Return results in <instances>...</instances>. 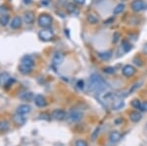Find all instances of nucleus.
<instances>
[{
	"instance_id": "nucleus-1",
	"label": "nucleus",
	"mask_w": 147,
	"mask_h": 146,
	"mask_svg": "<svg viewBox=\"0 0 147 146\" xmlns=\"http://www.w3.org/2000/svg\"><path fill=\"white\" fill-rule=\"evenodd\" d=\"M107 82L104 81L101 76L97 74H92L89 77V90L95 92H102L107 88Z\"/></svg>"
},
{
	"instance_id": "nucleus-2",
	"label": "nucleus",
	"mask_w": 147,
	"mask_h": 146,
	"mask_svg": "<svg viewBox=\"0 0 147 146\" xmlns=\"http://www.w3.org/2000/svg\"><path fill=\"white\" fill-rule=\"evenodd\" d=\"M34 66V59L30 57V55H26L21 59V63L19 66V70L23 75H28L32 73V69Z\"/></svg>"
},
{
	"instance_id": "nucleus-3",
	"label": "nucleus",
	"mask_w": 147,
	"mask_h": 146,
	"mask_svg": "<svg viewBox=\"0 0 147 146\" xmlns=\"http://www.w3.org/2000/svg\"><path fill=\"white\" fill-rule=\"evenodd\" d=\"M52 17L49 14L47 13H41L38 17V20H37V23H38V26L43 29H48L49 27H51L52 25Z\"/></svg>"
},
{
	"instance_id": "nucleus-4",
	"label": "nucleus",
	"mask_w": 147,
	"mask_h": 146,
	"mask_svg": "<svg viewBox=\"0 0 147 146\" xmlns=\"http://www.w3.org/2000/svg\"><path fill=\"white\" fill-rule=\"evenodd\" d=\"M54 32L50 29H43L38 32V37L42 41H51L54 39Z\"/></svg>"
},
{
	"instance_id": "nucleus-5",
	"label": "nucleus",
	"mask_w": 147,
	"mask_h": 146,
	"mask_svg": "<svg viewBox=\"0 0 147 146\" xmlns=\"http://www.w3.org/2000/svg\"><path fill=\"white\" fill-rule=\"evenodd\" d=\"M82 113L78 110H73L67 115V120L70 123H78L82 119Z\"/></svg>"
},
{
	"instance_id": "nucleus-6",
	"label": "nucleus",
	"mask_w": 147,
	"mask_h": 146,
	"mask_svg": "<svg viewBox=\"0 0 147 146\" xmlns=\"http://www.w3.org/2000/svg\"><path fill=\"white\" fill-rule=\"evenodd\" d=\"M130 8L134 12H140L146 9V4L143 0H134L130 4Z\"/></svg>"
},
{
	"instance_id": "nucleus-7",
	"label": "nucleus",
	"mask_w": 147,
	"mask_h": 146,
	"mask_svg": "<svg viewBox=\"0 0 147 146\" xmlns=\"http://www.w3.org/2000/svg\"><path fill=\"white\" fill-rule=\"evenodd\" d=\"M122 73L125 77H130L132 76H134L136 73V69L132 65H125L122 70Z\"/></svg>"
},
{
	"instance_id": "nucleus-8",
	"label": "nucleus",
	"mask_w": 147,
	"mask_h": 146,
	"mask_svg": "<svg viewBox=\"0 0 147 146\" xmlns=\"http://www.w3.org/2000/svg\"><path fill=\"white\" fill-rule=\"evenodd\" d=\"M52 117L57 121H63V120H65L67 118V114H66V112L64 110L57 109L52 112Z\"/></svg>"
},
{
	"instance_id": "nucleus-9",
	"label": "nucleus",
	"mask_w": 147,
	"mask_h": 146,
	"mask_svg": "<svg viewBox=\"0 0 147 146\" xmlns=\"http://www.w3.org/2000/svg\"><path fill=\"white\" fill-rule=\"evenodd\" d=\"M64 61V54L62 52H56L54 54L53 59H52V63L55 66H60Z\"/></svg>"
},
{
	"instance_id": "nucleus-10",
	"label": "nucleus",
	"mask_w": 147,
	"mask_h": 146,
	"mask_svg": "<svg viewBox=\"0 0 147 146\" xmlns=\"http://www.w3.org/2000/svg\"><path fill=\"white\" fill-rule=\"evenodd\" d=\"M34 103H35V105H36L37 107H40V108H43V107H45V106L47 105L46 99L41 95V94H37V95L35 96V97H34Z\"/></svg>"
},
{
	"instance_id": "nucleus-11",
	"label": "nucleus",
	"mask_w": 147,
	"mask_h": 146,
	"mask_svg": "<svg viewBox=\"0 0 147 146\" xmlns=\"http://www.w3.org/2000/svg\"><path fill=\"white\" fill-rule=\"evenodd\" d=\"M24 21L26 24L30 25V24L34 23V13L32 11H27L24 14Z\"/></svg>"
},
{
	"instance_id": "nucleus-12",
	"label": "nucleus",
	"mask_w": 147,
	"mask_h": 146,
	"mask_svg": "<svg viewBox=\"0 0 147 146\" xmlns=\"http://www.w3.org/2000/svg\"><path fill=\"white\" fill-rule=\"evenodd\" d=\"M22 26V18L19 17V16H16L12 19L11 23H10V27L11 29H14V30H17L19 28H21Z\"/></svg>"
},
{
	"instance_id": "nucleus-13",
	"label": "nucleus",
	"mask_w": 147,
	"mask_h": 146,
	"mask_svg": "<svg viewBox=\"0 0 147 146\" xmlns=\"http://www.w3.org/2000/svg\"><path fill=\"white\" fill-rule=\"evenodd\" d=\"M121 133L118 131H114L110 133V136H109V140H110L111 143H117L119 142L121 139Z\"/></svg>"
},
{
	"instance_id": "nucleus-14",
	"label": "nucleus",
	"mask_w": 147,
	"mask_h": 146,
	"mask_svg": "<svg viewBox=\"0 0 147 146\" xmlns=\"http://www.w3.org/2000/svg\"><path fill=\"white\" fill-rule=\"evenodd\" d=\"M13 120L17 126H23V124H25L26 121H27V119L25 118V115H21L18 114V113L13 117Z\"/></svg>"
},
{
	"instance_id": "nucleus-15",
	"label": "nucleus",
	"mask_w": 147,
	"mask_h": 146,
	"mask_svg": "<svg viewBox=\"0 0 147 146\" xmlns=\"http://www.w3.org/2000/svg\"><path fill=\"white\" fill-rule=\"evenodd\" d=\"M30 112V107L27 104H22L17 108V113L21 115H26Z\"/></svg>"
},
{
	"instance_id": "nucleus-16",
	"label": "nucleus",
	"mask_w": 147,
	"mask_h": 146,
	"mask_svg": "<svg viewBox=\"0 0 147 146\" xmlns=\"http://www.w3.org/2000/svg\"><path fill=\"white\" fill-rule=\"evenodd\" d=\"M9 129H10V123L8 121H6V120L0 121V133H7L9 131Z\"/></svg>"
},
{
	"instance_id": "nucleus-17",
	"label": "nucleus",
	"mask_w": 147,
	"mask_h": 146,
	"mask_svg": "<svg viewBox=\"0 0 147 146\" xmlns=\"http://www.w3.org/2000/svg\"><path fill=\"white\" fill-rule=\"evenodd\" d=\"M141 118H142V115L137 111H134L129 114L130 121H132L134 123H137V122H139L141 120Z\"/></svg>"
},
{
	"instance_id": "nucleus-18",
	"label": "nucleus",
	"mask_w": 147,
	"mask_h": 146,
	"mask_svg": "<svg viewBox=\"0 0 147 146\" xmlns=\"http://www.w3.org/2000/svg\"><path fill=\"white\" fill-rule=\"evenodd\" d=\"M10 79L11 77L9 76L8 73H2V74H0V85L5 86L6 83L8 82V81Z\"/></svg>"
},
{
	"instance_id": "nucleus-19",
	"label": "nucleus",
	"mask_w": 147,
	"mask_h": 146,
	"mask_svg": "<svg viewBox=\"0 0 147 146\" xmlns=\"http://www.w3.org/2000/svg\"><path fill=\"white\" fill-rule=\"evenodd\" d=\"M97 55H98V57L100 58L101 60L108 61L112 57V52H111V51H104V52H99Z\"/></svg>"
},
{
	"instance_id": "nucleus-20",
	"label": "nucleus",
	"mask_w": 147,
	"mask_h": 146,
	"mask_svg": "<svg viewBox=\"0 0 147 146\" xmlns=\"http://www.w3.org/2000/svg\"><path fill=\"white\" fill-rule=\"evenodd\" d=\"M124 106H125L124 100H122V99H116L113 102V110H116V111H118V110L122 109V108L124 107Z\"/></svg>"
},
{
	"instance_id": "nucleus-21",
	"label": "nucleus",
	"mask_w": 147,
	"mask_h": 146,
	"mask_svg": "<svg viewBox=\"0 0 147 146\" xmlns=\"http://www.w3.org/2000/svg\"><path fill=\"white\" fill-rule=\"evenodd\" d=\"M9 20H10L9 16L7 14H3V15L0 16V25L3 26V27H6L9 24Z\"/></svg>"
},
{
	"instance_id": "nucleus-22",
	"label": "nucleus",
	"mask_w": 147,
	"mask_h": 146,
	"mask_svg": "<svg viewBox=\"0 0 147 146\" xmlns=\"http://www.w3.org/2000/svg\"><path fill=\"white\" fill-rule=\"evenodd\" d=\"M125 4L124 3H120V4H118L117 6L114 8V10H113V14H115V15H118V14H120V13H122L123 11L125 10Z\"/></svg>"
},
{
	"instance_id": "nucleus-23",
	"label": "nucleus",
	"mask_w": 147,
	"mask_h": 146,
	"mask_svg": "<svg viewBox=\"0 0 147 146\" xmlns=\"http://www.w3.org/2000/svg\"><path fill=\"white\" fill-rule=\"evenodd\" d=\"M131 106L136 110H141L142 111V103L138 99H134L131 101Z\"/></svg>"
},
{
	"instance_id": "nucleus-24",
	"label": "nucleus",
	"mask_w": 147,
	"mask_h": 146,
	"mask_svg": "<svg viewBox=\"0 0 147 146\" xmlns=\"http://www.w3.org/2000/svg\"><path fill=\"white\" fill-rule=\"evenodd\" d=\"M87 21H88V23L91 24V25H95V24L99 22L98 18H97L95 15H92V14H89V15L87 16Z\"/></svg>"
},
{
	"instance_id": "nucleus-25",
	"label": "nucleus",
	"mask_w": 147,
	"mask_h": 146,
	"mask_svg": "<svg viewBox=\"0 0 147 146\" xmlns=\"http://www.w3.org/2000/svg\"><path fill=\"white\" fill-rule=\"evenodd\" d=\"M122 49H124L125 52H129V51L131 50V44L127 40H124L122 43Z\"/></svg>"
},
{
	"instance_id": "nucleus-26",
	"label": "nucleus",
	"mask_w": 147,
	"mask_h": 146,
	"mask_svg": "<svg viewBox=\"0 0 147 146\" xmlns=\"http://www.w3.org/2000/svg\"><path fill=\"white\" fill-rule=\"evenodd\" d=\"M32 98V94L30 92H26V93H23L22 95H21V99L23 100H30Z\"/></svg>"
},
{
	"instance_id": "nucleus-27",
	"label": "nucleus",
	"mask_w": 147,
	"mask_h": 146,
	"mask_svg": "<svg viewBox=\"0 0 147 146\" xmlns=\"http://www.w3.org/2000/svg\"><path fill=\"white\" fill-rule=\"evenodd\" d=\"M66 8H67V11L69 12V13H74V12L76 11V8H77V7L75 6V4L69 3V4H67Z\"/></svg>"
},
{
	"instance_id": "nucleus-28",
	"label": "nucleus",
	"mask_w": 147,
	"mask_h": 146,
	"mask_svg": "<svg viewBox=\"0 0 147 146\" xmlns=\"http://www.w3.org/2000/svg\"><path fill=\"white\" fill-rule=\"evenodd\" d=\"M104 72L108 75H113L114 73H115V69H114L113 67H106L105 69H104Z\"/></svg>"
},
{
	"instance_id": "nucleus-29",
	"label": "nucleus",
	"mask_w": 147,
	"mask_h": 146,
	"mask_svg": "<svg viewBox=\"0 0 147 146\" xmlns=\"http://www.w3.org/2000/svg\"><path fill=\"white\" fill-rule=\"evenodd\" d=\"M76 146H88L86 143V141L84 140H78L77 142H76Z\"/></svg>"
},
{
	"instance_id": "nucleus-30",
	"label": "nucleus",
	"mask_w": 147,
	"mask_h": 146,
	"mask_svg": "<svg viewBox=\"0 0 147 146\" xmlns=\"http://www.w3.org/2000/svg\"><path fill=\"white\" fill-rule=\"evenodd\" d=\"M119 39H120V34L119 32H116V34L113 35V42L114 43H117V42L119 41Z\"/></svg>"
},
{
	"instance_id": "nucleus-31",
	"label": "nucleus",
	"mask_w": 147,
	"mask_h": 146,
	"mask_svg": "<svg viewBox=\"0 0 147 146\" xmlns=\"http://www.w3.org/2000/svg\"><path fill=\"white\" fill-rule=\"evenodd\" d=\"M134 62L136 63V64L137 66H139V67H141V66L143 65V64H142L143 62H142V60H141L140 58H136H136L134 59Z\"/></svg>"
},
{
	"instance_id": "nucleus-32",
	"label": "nucleus",
	"mask_w": 147,
	"mask_h": 146,
	"mask_svg": "<svg viewBox=\"0 0 147 146\" xmlns=\"http://www.w3.org/2000/svg\"><path fill=\"white\" fill-rule=\"evenodd\" d=\"M77 86H78V87H79L80 89H84V81L80 79V81L77 82Z\"/></svg>"
},
{
	"instance_id": "nucleus-33",
	"label": "nucleus",
	"mask_w": 147,
	"mask_h": 146,
	"mask_svg": "<svg viewBox=\"0 0 147 146\" xmlns=\"http://www.w3.org/2000/svg\"><path fill=\"white\" fill-rule=\"evenodd\" d=\"M14 82H15V79H13V77H11V79L8 81V82H7V83H6V85H5V86H6V87H9V86H10L12 83H14Z\"/></svg>"
},
{
	"instance_id": "nucleus-34",
	"label": "nucleus",
	"mask_w": 147,
	"mask_h": 146,
	"mask_svg": "<svg viewBox=\"0 0 147 146\" xmlns=\"http://www.w3.org/2000/svg\"><path fill=\"white\" fill-rule=\"evenodd\" d=\"M40 117H41V119H44V120H47V121H49V118H50V116L49 115H47V114H42V115H40Z\"/></svg>"
},
{
	"instance_id": "nucleus-35",
	"label": "nucleus",
	"mask_w": 147,
	"mask_h": 146,
	"mask_svg": "<svg viewBox=\"0 0 147 146\" xmlns=\"http://www.w3.org/2000/svg\"><path fill=\"white\" fill-rule=\"evenodd\" d=\"M142 111L147 112V101H145V102H142Z\"/></svg>"
},
{
	"instance_id": "nucleus-36",
	"label": "nucleus",
	"mask_w": 147,
	"mask_h": 146,
	"mask_svg": "<svg viewBox=\"0 0 147 146\" xmlns=\"http://www.w3.org/2000/svg\"><path fill=\"white\" fill-rule=\"evenodd\" d=\"M75 2L79 5H84L85 3V0H75Z\"/></svg>"
},
{
	"instance_id": "nucleus-37",
	"label": "nucleus",
	"mask_w": 147,
	"mask_h": 146,
	"mask_svg": "<svg viewBox=\"0 0 147 146\" xmlns=\"http://www.w3.org/2000/svg\"><path fill=\"white\" fill-rule=\"evenodd\" d=\"M143 52L145 54H147V42L144 44V46H143Z\"/></svg>"
},
{
	"instance_id": "nucleus-38",
	"label": "nucleus",
	"mask_w": 147,
	"mask_h": 146,
	"mask_svg": "<svg viewBox=\"0 0 147 146\" xmlns=\"http://www.w3.org/2000/svg\"><path fill=\"white\" fill-rule=\"evenodd\" d=\"M24 2H25L26 4H30V2H32V0H24Z\"/></svg>"
}]
</instances>
